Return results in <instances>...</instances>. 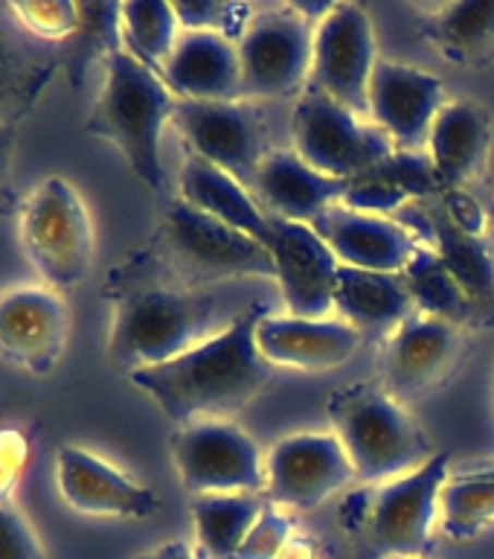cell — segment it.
<instances>
[{
  "label": "cell",
  "instance_id": "484cf974",
  "mask_svg": "<svg viewBox=\"0 0 494 559\" xmlns=\"http://www.w3.org/2000/svg\"><path fill=\"white\" fill-rule=\"evenodd\" d=\"M178 199L242 234L270 242V216L260 207L248 187L236 181L225 169L207 164L195 155L183 157L181 178H178Z\"/></svg>",
  "mask_w": 494,
  "mask_h": 559
},
{
  "label": "cell",
  "instance_id": "d6a6232c",
  "mask_svg": "<svg viewBox=\"0 0 494 559\" xmlns=\"http://www.w3.org/2000/svg\"><path fill=\"white\" fill-rule=\"evenodd\" d=\"M439 513H443V531L451 539L462 542L478 536L494 522V478L469 472L448 480L439 498Z\"/></svg>",
  "mask_w": 494,
  "mask_h": 559
},
{
  "label": "cell",
  "instance_id": "83f0119b",
  "mask_svg": "<svg viewBox=\"0 0 494 559\" xmlns=\"http://www.w3.org/2000/svg\"><path fill=\"white\" fill-rule=\"evenodd\" d=\"M422 38L457 68H486L494 61V0H454L427 12Z\"/></svg>",
  "mask_w": 494,
  "mask_h": 559
},
{
  "label": "cell",
  "instance_id": "4fadbf2b",
  "mask_svg": "<svg viewBox=\"0 0 494 559\" xmlns=\"http://www.w3.org/2000/svg\"><path fill=\"white\" fill-rule=\"evenodd\" d=\"M352 480L356 469L332 431L282 437L265 457V498L274 507L309 510Z\"/></svg>",
  "mask_w": 494,
  "mask_h": 559
},
{
  "label": "cell",
  "instance_id": "8fae6325",
  "mask_svg": "<svg viewBox=\"0 0 494 559\" xmlns=\"http://www.w3.org/2000/svg\"><path fill=\"white\" fill-rule=\"evenodd\" d=\"M174 469L192 496L260 492L265 496V457L244 428L227 419H201L174 435Z\"/></svg>",
  "mask_w": 494,
  "mask_h": 559
},
{
  "label": "cell",
  "instance_id": "ba28073f",
  "mask_svg": "<svg viewBox=\"0 0 494 559\" xmlns=\"http://www.w3.org/2000/svg\"><path fill=\"white\" fill-rule=\"evenodd\" d=\"M314 21L294 3L251 17L236 41L242 64V99H279L303 94L312 76Z\"/></svg>",
  "mask_w": 494,
  "mask_h": 559
},
{
  "label": "cell",
  "instance_id": "e0dca14e",
  "mask_svg": "<svg viewBox=\"0 0 494 559\" xmlns=\"http://www.w3.org/2000/svg\"><path fill=\"white\" fill-rule=\"evenodd\" d=\"M417 236L419 245H427L439 253L445 269L451 271L462 292L469 295L478 326L494 323V245L489 236H466L445 218L439 195L427 201H410L396 218Z\"/></svg>",
  "mask_w": 494,
  "mask_h": 559
},
{
  "label": "cell",
  "instance_id": "4316f807",
  "mask_svg": "<svg viewBox=\"0 0 494 559\" xmlns=\"http://www.w3.org/2000/svg\"><path fill=\"white\" fill-rule=\"evenodd\" d=\"M335 309L340 312V321L356 326L361 335H393L417 312L401 274L347 269V265L338 269Z\"/></svg>",
  "mask_w": 494,
  "mask_h": 559
},
{
  "label": "cell",
  "instance_id": "5bb4252c",
  "mask_svg": "<svg viewBox=\"0 0 494 559\" xmlns=\"http://www.w3.org/2000/svg\"><path fill=\"white\" fill-rule=\"evenodd\" d=\"M268 251L274 257V280L279 283L286 314L291 318H329L335 309L340 262L312 225L270 218Z\"/></svg>",
  "mask_w": 494,
  "mask_h": 559
},
{
  "label": "cell",
  "instance_id": "f1b7e54d",
  "mask_svg": "<svg viewBox=\"0 0 494 559\" xmlns=\"http://www.w3.org/2000/svg\"><path fill=\"white\" fill-rule=\"evenodd\" d=\"M265 507H268V501L260 492L192 496V522H195V536H198V557L233 559Z\"/></svg>",
  "mask_w": 494,
  "mask_h": 559
},
{
  "label": "cell",
  "instance_id": "ffe728a7",
  "mask_svg": "<svg viewBox=\"0 0 494 559\" xmlns=\"http://www.w3.org/2000/svg\"><path fill=\"white\" fill-rule=\"evenodd\" d=\"M460 353V326L413 312L384 353V391L401 405L443 382Z\"/></svg>",
  "mask_w": 494,
  "mask_h": 559
},
{
  "label": "cell",
  "instance_id": "30bf717a",
  "mask_svg": "<svg viewBox=\"0 0 494 559\" xmlns=\"http://www.w3.org/2000/svg\"><path fill=\"white\" fill-rule=\"evenodd\" d=\"M174 129L181 131L186 155L225 169L236 181L253 190L262 160L268 157V120L251 99L233 103H192L178 99Z\"/></svg>",
  "mask_w": 494,
  "mask_h": 559
},
{
  "label": "cell",
  "instance_id": "44dd1931",
  "mask_svg": "<svg viewBox=\"0 0 494 559\" xmlns=\"http://www.w3.org/2000/svg\"><path fill=\"white\" fill-rule=\"evenodd\" d=\"M361 344V332L338 318L265 314L256 326V347L270 367L329 370L344 365Z\"/></svg>",
  "mask_w": 494,
  "mask_h": 559
},
{
  "label": "cell",
  "instance_id": "836d02e7",
  "mask_svg": "<svg viewBox=\"0 0 494 559\" xmlns=\"http://www.w3.org/2000/svg\"><path fill=\"white\" fill-rule=\"evenodd\" d=\"M181 33H216L230 41H239L253 17L248 3L233 0H181L172 3Z\"/></svg>",
  "mask_w": 494,
  "mask_h": 559
},
{
  "label": "cell",
  "instance_id": "8992f818",
  "mask_svg": "<svg viewBox=\"0 0 494 559\" xmlns=\"http://www.w3.org/2000/svg\"><path fill=\"white\" fill-rule=\"evenodd\" d=\"M17 239L52 292L76 288L94 265V222L76 187L59 175L35 183L17 210Z\"/></svg>",
  "mask_w": 494,
  "mask_h": 559
},
{
  "label": "cell",
  "instance_id": "7c38bea8",
  "mask_svg": "<svg viewBox=\"0 0 494 559\" xmlns=\"http://www.w3.org/2000/svg\"><path fill=\"white\" fill-rule=\"evenodd\" d=\"M375 61L373 24L364 9L358 3H332L326 17L314 26L309 85L370 120V79Z\"/></svg>",
  "mask_w": 494,
  "mask_h": 559
},
{
  "label": "cell",
  "instance_id": "603a6c76",
  "mask_svg": "<svg viewBox=\"0 0 494 559\" xmlns=\"http://www.w3.org/2000/svg\"><path fill=\"white\" fill-rule=\"evenodd\" d=\"M492 114L474 99H448L427 134V157L445 190H466L486 173L492 152Z\"/></svg>",
  "mask_w": 494,
  "mask_h": 559
},
{
  "label": "cell",
  "instance_id": "2e32d148",
  "mask_svg": "<svg viewBox=\"0 0 494 559\" xmlns=\"http://www.w3.org/2000/svg\"><path fill=\"white\" fill-rule=\"evenodd\" d=\"M70 335L64 297L47 286H21L0 295V358L44 376L59 365Z\"/></svg>",
  "mask_w": 494,
  "mask_h": 559
},
{
  "label": "cell",
  "instance_id": "1f68e13d",
  "mask_svg": "<svg viewBox=\"0 0 494 559\" xmlns=\"http://www.w3.org/2000/svg\"><path fill=\"white\" fill-rule=\"evenodd\" d=\"M61 68L68 70L70 85L79 87L94 61H108L122 50L120 3H79V26L68 41L59 44Z\"/></svg>",
  "mask_w": 494,
  "mask_h": 559
},
{
  "label": "cell",
  "instance_id": "7bdbcfd3",
  "mask_svg": "<svg viewBox=\"0 0 494 559\" xmlns=\"http://www.w3.org/2000/svg\"><path fill=\"white\" fill-rule=\"evenodd\" d=\"M478 475H483V478H494V466H486V469H478Z\"/></svg>",
  "mask_w": 494,
  "mask_h": 559
},
{
  "label": "cell",
  "instance_id": "f546056e",
  "mask_svg": "<svg viewBox=\"0 0 494 559\" xmlns=\"http://www.w3.org/2000/svg\"><path fill=\"white\" fill-rule=\"evenodd\" d=\"M401 277H405L413 309L419 314L454 323V326L478 323V314H474L469 295L462 292V286L454 280L451 271L445 269V262L439 260V253L434 248L419 245L417 253L410 257V262L401 271Z\"/></svg>",
  "mask_w": 494,
  "mask_h": 559
},
{
  "label": "cell",
  "instance_id": "7402d4cb",
  "mask_svg": "<svg viewBox=\"0 0 494 559\" xmlns=\"http://www.w3.org/2000/svg\"><path fill=\"white\" fill-rule=\"evenodd\" d=\"M160 79L174 99L233 103L242 99V64L236 41L216 33H181Z\"/></svg>",
  "mask_w": 494,
  "mask_h": 559
},
{
  "label": "cell",
  "instance_id": "277c9868",
  "mask_svg": "<svg viewBox=\"0 0 494 559\" xmlns=\"http://www.w3.org/2000/svg\"><path fill=\"white\" fill-rule=\"evenodd\" d=\"M329 419L356 478L366 484L401 478L436 454L408 408L378 384L358 382L332 393Z\"/></svg>",
  "mask_w": 494,
  "mask_h": 559
},
{
  "label": "cell",
  "instance_id": "ac0fdd59",
  "mask_svg": "<svg viewBox=\"0 0 494 559\" xmlns=\"http://www.w3.org/2000/svg\"><path fill=\"white\" fill-rule=\"evenodd\" d=\"M56 484L61 498L76 513L103 519H148L157 513L160 498L155 489L120 472L99 454L79 445H61L56 452Z\"/></svg>",
  "mask_w": 494,
  "mask_h": 559
},
{
  "label": "cell",
  "instance_id": "9a60e30c",
  "mask_svg": "<svg viewBox=\"0 0 494 559\" xmlns=\"http://www.w3.org/2000/svg\"><path fill=\"white\" fill-rule=\"evenodd\" d=\"M445 103L443 79L434 73L401 61H375L370 79V122L390 138L396 152H425L431 126Z\"/></svg>",
  "mask_w": 494,
  "mask_h": 559
},
{
  "label": "cell",
  "instance_id": "74e56055",
  "mask_svg": "<svg viewBox=\"0 0 494 559\" xmlns=\"http://www.w3.org/2000/svg\"><path fill=\"white\" fill-rule=\"evenodd\" d=\"M439 207H443L445 218L451 222L466 236H486L489 234V213L483 210L469 190H445L439 195Z\"/></svg>",
  "mask_w": 494,
  "mask_h": 559
},
{
  "label": "cell",
  "instance_id": "60d3db41",
  "mask_svg": "<svg viewBox=\"0 0 494 559\" xmlns=\"http://www.w3.org/2000/svg\"><path fill=\"white\" fill-rule=\"evenodd\" d=\"M277 559H321V548L312 536H291Z\"/></svg>",
  "mask_w": 494,
  "mask_h": 559
},
{
  "label": "cell",
  "instance_id": "9c48e42d",
  "mask_svg": "<svg viewBox=\"0 0 494 559\" xmlns=\"http://www.w3.org/2000/svg\"><path fill=\"white\" fill-rule=\"evenodd\" d=\"M451 454L436 452L419 469L366 492L364 531L375 554L393 559H425L439 498L448 484Z\"/></svg>",
  "mask_w": 494,
  "mask_h": 559
},
{
  "label": "cell",
  "instance_id": "f35d334b",
  "mask_svg": "<svg viewBox=\"0 0 494 559\" xmlns=\"http://www.w3.org/2000/svg\"><path fill=\"white\" fill-rule=\"evenodd\" d=\"M29 461V445L24 435L15 428H0V501L9 504V498L21 484V475Z\"/></svg>",
  "mask_w": 494,
  "mask_h": 559
},
{
  "label": "cell",
  "instance_id": "7a4b0ae2",
  "mask_svg": "<svg viewBox=\"0 0 494 559\" xmlns=\"http://www.w3.org/2000/svg\"><path fill=\"white\" fill-rule=\"evenodd\" d=\"M253 304L236 306L227 286L131 288L117 297L108 349L129 373L166 365L225 332Z\"/></svg>",
  "mask_w": 494,
  "mask_h": 559
},
{
  "label": "cell",
  "instance_id": "e575fe53",
  "mask_svg": "<svg viewBox=\"0 0 494 559\" xmlns=\"http://www.w3.org/2000/svg\"><path fill=\"white\" fill-rule=\"evenodd\" d=\"M9 12L24 26L26 33L38 41L64 44L79 26V3L68 0H26V3H9Z\"/></svg>",
  "mask_w": 494,
  "mask_h": 559
},
{
  "label": "cell",
  "instance_id": "6da1fadb",
  "mask_svg": "<svg viewBox=\"0 0 494 559\" xmlns=\"http://www.w3.org/2000/svg\"><path fill=\"white\" fill-rule=\"evenodd\" d=\"M265 314H270L268 304L256 300L201 347L166 365L131 370V384L152 396L181 428L201 419L233 417L274 376V367L256 347V326Z\"/></svg>",
  "mask_w": 494,
  "mask_h": 559
},
{
  "label": "cell",
  "instance_id": "d6986e66",
  "mask_svg": "<svg viewBox=\"0 0 494 559\" xmlns=\"http://www.w3.org/2000/svg\"><path fill=\"white\" fill-rule=\"evenodd\" d=\"M312 227L347 269L401 274L419 248L417 236L396 218L361 213L340 201L323 210Z\"/></svg>",
  "mask_w": 494,
  "mask_h": 559
},
{
  "label": "cell",
  "instance_id": "cb8c5ba5",
  "mask_svg": "<svg viewBox=\"0 0 494 559\" xmlns=\"http://www.w3.org/2000/svg\"><path fill=\"white\" fill-rule=\"evenodd\" d=\"M59 68V47L26 33L9 3H0V126H15L33 111Z\"/></svg>",
  "mask_w": 494,
  "mask_h": 559
},
{
  "label": "cell",
  "instance_id": "5b68a950",
  "mask_svg": "<svg viewBox=\"0 0 494 559\" xmlns=\"http://www.w3.org/2000/svg\"><path fill=\"white\" fill-rule=\"evenodd\" d=\"M155 251L157 260L181 277L183 288L225 286L230 280H274L268 245L181 199H166Z\"/></svg>",
  "mask_w": 494,
  "mask_h": 559
},
{
  "label": "cell",
  "instance_id": "d590c367",
  "mask_svg": "<svg viewBox=\"0 0 494 559\" xmlns=\"http://www.w3.org/2000/svg\"><path fill=\"white\" fill-rule=\"evenodd\" d=\"M294 536V524L286 513H279V507L268 501V507L262 510L251 533L244 536L242 548L236 550L233 559H277L279 550L286 548V542Z\"/></svg>",
  "mask_w": 494,
  "mask_h": 559
},
{
  "label": "cell",
  "instance_id": "ab89813d",
  "mask_svg": "<svg viewBox=\"0 0 494 559\" xmlns=\"http://www.w3.org/2000/svg\"><path fill=\"white\" fill-rule=\"evenodd\" d=\"M12 160H15V126H0V213L9 204Z\"/></svg>",
  "mask_w": 494,
  "mask_h": 559
},
{
  "label": "cell",
  "instance_id": "8d00e7d4",
  "mask_svg": "<svg viewBox=\"0 0 494 559\" xmlns=\"http://www.w3.org/2000/svg\"><path fill=\"white\" fill-rule=\"evenodd\" d=\"M0 559H50L33 524L3 501H0Z\"/></svg>",
  "mask_w": 494,
  "mask_h": 559
},
{
  "label": "cell",
  "instance_id": "d4e9b609",
  "mask_svg": "<svg viewBox=\"0 0 494 559\" xmlns=\"http://www.w3.org/2000/svg\"><path fill=\"white\" fill-rule=\"evenodd\" d=\"M347 190L349 181L317 173L291 148V152H268L251 192L270 218L312 225L329 204H338Z\"/></svg>",
  "mask_w": 494,
  "mask_h": 559
},
{
  "label": "cell",
  "instance_id": "52a82bcc",
  "mask_svg": "<svg viewBox=\"0 0 494 559\" xmlns=\"http://www.w3.org/2000/svg\"><path fill=\"white\" fill-rule=\"evenodd\" d=\"M291 140L305 164L338 181H356L396 152L375 122L358 117L312 85L294 105Z\"/></svg>",
  "mask_w": 494,
  "mask_h": 559
},
{
  "label": "cell",
  "instance_id": "3957f363",
  "mask_svg": "<svg viewBox=\"0 0 494 559\" xmlns=\"http://www.w3.org/2000/svg\"><path fill=\"white\" fill-rule=\"evenodd\" d=\"M174 105L178 99L155 70L117 50L105 61L103 91L87 117V131L108 140L125 157L131 173L160 199L166 195L160 140L166 122H172Z\"/></svg>",
  "mask_w": 494,
  "mask_h": 559
},
{
  "label": "cell",
  "instance_id": "4dcf8cb0",
  "mask_svg": "<svg viewBox=\"0 0 494 559\" xmlns=\"http://www.w3.org/2000/svg\"><path fill=\"white\" fill-rule=\"evenodd\" d=\"M120 35L122 50L160 76L166 59L172 56L174 44L181 38V24L172 3L131 0L120 3Z\"/></svg>",
  "mask_w": 494,
  "mask_h": 559
},
{
  "label": "cell",
  "instance_id": "b9f144b4",
  "mask_svg": "<svg viewBox=\"0 0 494 559\" xmlns=\"http://www.w3.org/2000/svg\"><path fill=\"white\" fill-rule=\"evenodd\" d=\"M137 559H201V557L190 548V545H186V542H166V545L148 550V554H143V557Z\"/></svg>",
  "mask_w": 494,
  "mask_h": 559
}]
</instances>
